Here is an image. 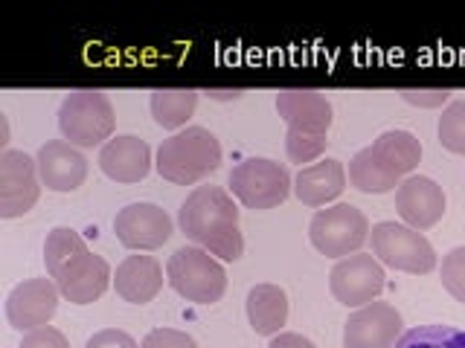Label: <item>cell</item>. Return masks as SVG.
Returning <instances> with one entry per match:
<instances>
[{
    "mask_svg": "<svg viewBox=\"0 0 465 348\" xmlns=\"http://www.w3.org/2000/svg\"><path fill=\"white\" fill-rule=\"evenodd\" d=\"M222 166V142L210 128L193 125L157 145L154 169L174 186H195Z\"/></svg>",
    "mask_w": 465,
    "mask_h": 348,
    "instance_id": "obj_5",
    "label": "cell"
},
{
    "mask_svg": "<svg viewBox=\"0 0 465 348\" xmlns=\"http://www.w3.org/2000/svg\"><path fill=\"white\" fill-rule=\"evenodd\" d=\"M178 227L195 246L222 261H239L244 256L239 207L222 186H195L178 209Z\"/></svg>",
    "mask_w": 465,
    "mask_h": 348,
    "instance_id": "obj_2",
    "label": "cell"
},
{
    "mask_svg": "<svg viewBox=\"0 0 465 348\" xmlns=\"http://www.w3.org/2000/svg\"><path fill=\"white\" fill-rule=\"evenodd\" d=\"M346 188V169L341 160H320V163H312L297 171L294 178V195L300 198L302 207L320 209L326 203L338 200Z\"/></svg>",
    "mask_w": 465,
    "mask_h": 348,
    "instance_id": "obj_19",
    "label": "cell"
},
{
    "mask_svg": "<svg viewBox=\"0 0 465 348\" xmlns=\"http://www.w3.org/2000/svg\"><path fill=\"white\" fill-rule=\"evenodd\" d=\"M99 169L116 183H140L152 171L149 142L134 134H116L99 151Z\"/></svg>",
    "mask_w": 465,
    "mask_h": 348,
    "instance_id": "obj_18",
    "label": "cell"
},
{
    "mask_svg": "<svg viewBox=\"0 0 465 348\" xmlns=\"http://www.w3.org/2000/svg\"><path fill=\"white\" fill-rule=\"evenodd\" d=\"M44 265L58 294L73 304L96 302L114 282L111 265L102 256L91 253V246L76 229L55 227L44 241Z\"/></svg>",
    "mask_w": 465,
    "mask_h": 348,
    "instance_id": "obj_1",
    "label": "cell"
},
{
    "mask_svg": "<svg viewBox=\"0 0 465 348\" xmlns=\"http://www.w3.org/2000/svg\"><path fill=\"white\" fill-rule=\"evenodd\" d=\"M38 174L50 192H76L87 178L84 154L67 140H50L38 149Z\"/></svg>",
    "mask_w": 465,
    "mask_h": 348,
    "instance_id": "obj_17",
    "label": "cell"
},
{
    "mask_svg": "<svg viewBox=\"0 0 465 348\" xmlns=\"http://www.w3.org/2000/svg\"><path fill=\"white\" fill-rule=\"evenodd\" d=\"M396 209L411 229H430L445 215V192L433 178L411 174L396 188Z\"/></svg>",
    "mask_w": 465,
    "mask_h": 348,
    "instance_id": "obj_16",
    "label": "cell"
},
{
    "mask_svg": "<svg viewBox=\"0 0 465 348\" xmlns=\"http://www.w3.org/2000/svg\"><path fill=\"white\" fill-rule=\"evenodd\" d=\"M309 238L314 250L326 258L355 256L370 238V221L352 203H334V207L317 209L309 224Z\"/></svg>",
    "mask_w": 465,
    "mask_h": 348,
    "instance_id": "obj_9",
    "label": "cell"
},
{
    "mask_svg": "<svg viewBox=\"0 0 465 348\" xmlns=\"http://www.w3.org/2000/svg\"><path fill=\"white\" fill-rule=\"evenodd\" d=\"M172 218L157 203H128L116 212L114 232L128 250H157L172 238Z\"/></svg>",
    "mask_w": 465,
    "mask_h": 348,
    "instance_id": "obj_13",
    "label": "cell"
},
{
    "mask_svg": "<svg viewBox=\"0 0 465 348\" xmlns=\"http://www.w3.org/2000/svg\"><path fill=\"white\" fill-rule=\"evenodd\" d=\"M268 348H317L309 337H302V334H294V331H282L271 337V345Z\"/></svg>",
    "mask_w": 465,
    "mask_h": 348,
    "instance_id": "obj_30",
    "label": "cell"
},
{
    "mask_svg": "<svg viewBox=\"0 0 465 348\" xmlns=\"http://www.w3.org/2000/svg\"><path fill=\"white\" fill-rule=\"evenodd\" d=\"M440 279L448 294L465 304V246H454V250L442 258Z\"/></svg>",
    "mask_w": 465,
    "mask_h": 348,
    "instance_id": "obj_25",
    "label": "cell"
},
{
    "mask_svg": "<svg viewBox=\"0 0 465 348\" xmlns=\"http://www.w3.org/2000/svg\"><path fill=\"white\" fill-rule=\"evenodd\" d=\"M166 279L174 294L195 304H215L227 290V273L222 267V261L195 244L178 246L169 256Z\"/></svg>",
    "mask_w": 465,
    "mask_h": 348,
    "instance_id": "obj_6",
    "label": "cell"
},
{
    "mask_svg": "<svg viewBox=\"0 0 465 348\" xmlns=\"http://www.w3.org/2000/svg\"><path fill=\"white\" fill-rule=\"evenodd\" d=\"M18 348H70L67 337L53 325H41L35 331H26Z\"/></svg>",
    "mask_w": 465,
    "mask_h": 348,
    "instance_id": "obj_27",
    "label": "cell"
},
{
    "mask_svg": "<svg viewBox=\"0 0 465 348\" xmlns=\"http://www.w3.org/2000/svg\"><path fill=\"white\" fill-rule=\"evenodd\" d=\"M276 111L288 125L285 154L300 169L312 166L326 151L331 128V102L317 91L276 93Z\"/></svg>",
    "mask_w": 465,
    "mask_h": 348,
    "instance_id": "obj_4",
    "label": "cell"
},
{
    "mask_svg": "<svg viewBox=\"0 0 465 348\" xmlns=\"http://www.w3.org/2000/svg\"><path fill=\"white\" fill-rule=\"evenodd\" d=\"M207 96H210V99H218V102H227V99H239L242 91H210Z\"/></svg>",
    "mask_w": 465,
    "mask_h": 348,
    "instance_id": "obj_31",
    "label": "cell"
},
{
    "mask_svg": "<svg viewBox=\"0 0 465 348\" xmlns=\"http://www.w3.org/2000/svg\"><path fill=\"white\" fill-rule=\"evenodd\" d=\"M114 287L125 302L145 304L163 290V267L154 256H128L116 265Z\"/></svg>",
    "mask_w": 465,
    "mask_h": 348,
    "instance_id": "obj_20",
    "label": "cell"
},
{
    "mask_svg": "<svg viewBox=\"0 0 465 348\" xmlns=\"http://www.w3.org/2000/svg\"><path fill=\"white\" fill-rule=\"evenodd\" d=\"M421 160V142L411 130H384L372 145L349 160V183L363 195H384L399 188Z\"/></svg>",
    "mask_w": 465,
    "mask_h": 348,
    "instance_id": "obj_3",
    "label": "cell"
},
{
    "mask_svg": "<svg viewBox=\"0 0 465 348\" xmlns=\"http://www.w3.org/2000/svg\"><path fill=\"white\" fill-rule=\"evenodd\" d=\"M198 93L195 91H154L152 93V116L166 130H178L195 113Z\"/></svg>",
    "mask_w": 465,
    "mask_h": 348,
    "instance_id": "obj_22",
    "label": "cell"
},
{
    "mask_svg": "<svg viewBox=\"0 0 465 348\" xmlns=\"http://www.w3.org/2000/svg\"><path fill=\"white\" fill-rule=\"evenodd\" d=\"M370 232H372V256L381 265L413 276H425L436 267L433 244L419 229H411L396 221H381Z\"/></svg>",
    "mask_w": 465,
    "mask_h": 348,
    "instance_id": "obj_10",
    "label": "cell"
},
{
    "mask_svg": "<svg viewBox=\"0 0 465 348\" xmlns=\"http://www.w3.org/2000/svg\"><path fill=\"white\" fill-rule=\"evenodd\" d=\"M116 113L105 93L99 91H73L58 108V128L62 137L76 149L105 145L114 134Z\"/></svg>",
    "mask_w": 465,
    "mask_h": 348,
    "instance_id": "obj_7",
    "label": "cell"
},
{
    "mask_svg": "<svg viewBox=\"0 0 465 348\" xmlns=\"http://www.w3.org/2000/svg\"><path fill=\"white\" fill-rule=\"evenodd\" d=\"M58 287L53 279H26L6 296V319L15 331H35L50 325L58 311Z\"/></svg>",
    "mask_w": 465,
    "mask_h": 348,
    "instance_id": "obj_15",
    "label": "cell"
},
{
    "mask_svg": "<svg viewBox=\"0 0 465 348\" xmlns=\"http://www.w3.org/2000/svg\"><path fill=\"white\" fill-rule=\"evenodd\" d=\"M84 348H140V345L131 334L120 328H105V331H96L94 337L84 343Z\"/></svg>",
    "mask_w": 465,
    "mask_h": 348,
    "instance_id": "obj_28",
    "label": "cell"
},
{
    "mask_svg": "<svg viewBox=\"0 0 465 348\" xmlns=\"http://www.w3.org/2000/svg\"><path fill=\"white\" fill-rule=\"evenodd\" d=\"M392 348H465V331L454 325H416Z\"/></svg>",
    "mask_w": 465,
    "mask_h": 348,
    "instance_id": "obj_23",
    "label": "cell"
},
{
    "mask_svg": "<svg viewBox=\"0 0 465 348\" xmlns=\"http://www.w3.org/2000/svg\"><path fill=\"white\" fill-rule=\"evenodd\" d=\"M291 174L282 163L268 157H247L230 171V192L242 207L265 212L276 209L291 195Z\"/></svg>",
    "mask_w": 465,
    "mask_h": 348,
    "instance_id": "obj_8",
    "label": "cell"
},
{
    "mask_svg": "<svg viewBox=\"0 0 465 348\" xmlns=\"http://www.w3.org/2000/svg\"><path fill=\"white\" fill-rule=\"evenodd\" d=\"M401 314L390 302H370L349 314L343 348H392L401 337Z\"/></svg>",
    "mask_w": 465,
    "mask_h": 348,
    "instance_id": "obj_14",
    "label": "cell"
},
{
    "mask_svg": "<svg viewBox=\"0 0 465 348\" xmlns=\"http://www.w3.org/2000/svg\"><path fill=\"white\" fill-rule=\"evenodd\" d=\"M401 99L416 108H440L450 99V91H401Z\"/></svg>",
    "mask_w": 465,
    "mask_h": 348,
    "instance_id": "obj_29",
    "label": "cell"
},
{
    "mask_svg": "<svg viewBox=\"0 0 465 348\" xmlns=\"http://www.w3.org/2000/svg\"><path fill=\"white\" fill-rule=\"evenodd\" d=\"M140 348H198L195 337L178 328H152Z\"/></svg>",
    "mask_w": 465,
    "mask_h": 348,
    "instance_id": "obj_26",
    "label": "cell"
},
{
    "mask_svg": "<svg viewBox=\"0 0 465 348\" xmlns=\"http://www.w3.org/2000/svg\"><path fill=\"white\" fill-rule=\"evenodd\" d=\"M38 160L26 151L0 154V218H21L38 203Z\"/></svg>",
    "mask_w": 465,
    "mask_h": 348,
    "instance_id": "obj_12",
    "label": "cell"
},
{
    "mask_svg": "<svg viewBox=\"0 0 465 348\" xmlns=\"http://www.w3.org/2000/svg\"><path fill=\"white\" fill-rule=\"evenodd\" d=\"M440 142L450 154H465V99L448 102L440 116Z\"/></svg>",
    "mask_w": 465,
    "mask_h": 348,
    "instance_id": "obj_24",
    "label": "cell"
},
{
    "mask_svg": "<svg viewBox=\"0 0 465 348\" xmlns=\"http://www.w3.org/2000/svg\"><path fill=\"white\" fill-rule=\"evenodd\" d=\"M384 267L372 253H355L341 258L329 273L331 296L346 308H363L384 294Z\"/></svg>",
    "mask_w": 465,
    "mask_h": 348,
    "instance_id": "obj_11",
    "label": "cell"
},
{
    "mask_svg": "<svg viewBox=\"0 0 465 348\" xmlns=\"http://www.w3.org/2000/svg\"><path fill=\"white\" fill-rule=\"evenodd\" d=\"M247 319L259 337H276L288 323V296L280 285H253L247 294Z\"/></svg>",
    "mask_w": 465,
    "mask_h": 348,
    "instance_id": "obj_21",
    "label": "cell"
}]
</instances>
